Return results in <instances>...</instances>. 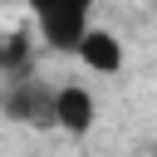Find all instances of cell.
Segmentation results:
<instances>
[{"label":"cell","mask_w":157,"mask_h":157,"mask_svg":"<svg viewBox=\"0 0 157 157\" xmlns=\"http://www.w3.org/2000/svg\"><path fill=\"white\" fill-rule=\"evenodd\" d=\"M88 74H123V64H128V49H123V39L113 34V29H103V25H93L83 39H78V54H74Z\"/></svg>","instance_id":"277c9868"},{"label":"cell","mask_w":157,"mask_h":157,"mask_svg":"<svg viewBox=\"0 0 157 157\" xmlns=\"http://www.w3.org/2000/svg\"><path fill=\"white\" fill-rule=\"evenodd\" d=\"M0 108H5V118H15V123H29V128H54V88H39L29 74L5 83Z\"/></svg>","instance_id":"7a4b0ae2"},{"label":"cell","mask_w":157,"mask_h":157,"mask_svg":"<svg viewBox=\"0 0 157 157\" xmlns=\"http://www.w3.org/2000/svg\"><path fill=\"white\" fill-rule=\"evenodd\" d=\"M98 0H29V15L39 25V39L49 54H78V39L93 29Z\"/></svg>","instance_id":"6da1fadb"},{"label":"cell","mask_w":157,"mask_h":157,"mask_svg":"<svg viewBox=\"0 0 157 157\" xmlns=\"http://www.w3.org/2000/svg\"><path fill=\"white\" fill-rule=\"evenodd\" d=\"M5 39H10V34H0V59H5Z\"/></svg>","instance_id":"5b68a950"},{"label":"cell","mask_w":157,"mask_h":157,"mask_svg":"<svg viewBox=\"0 0 157 157\" xmlns=\"http://www.w3.org/2000/svg\"><path fill=\"white\" fill-rule=\"evenodd\" d=\"M93 123H98L93 93L83 83H59L54 88V128L69 132V137H83V132H93Z\"/></svg>","instance_id":"3957f363"}]
</instances>
